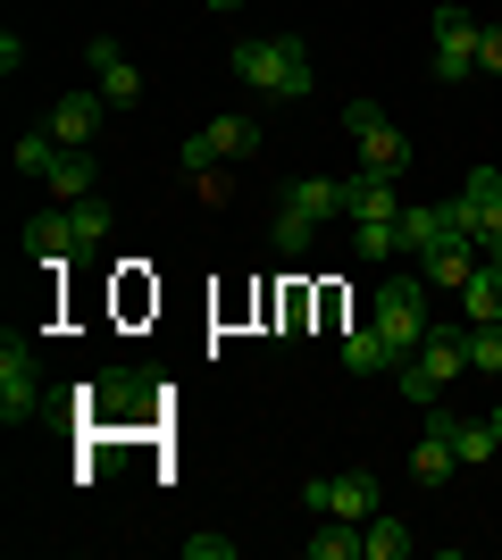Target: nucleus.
I'll use <instances>...</instances> for the list:
<instances>
[{
	"label": "nucleus",
	"mask_w": 502,
	"mask_h": 560,
	"mask_svg": "<svg viewBox=\"0 0 502 560\" xmlns=\"http://www.w3.org/2000/svg\"><path fill=\"white\" fill-rule=\"evenodd\" d=\"M235 75L260 84L268 101H302L311 93V50H302V34H252V43H235Z\"/></svg>",
	"instance_id": "obj_1"
},
{
	"label": "nucleus",
	"mask_w": 502,
	"mask_h": 560,
	"mask_svg": "<svg viewBox=\"0 0 502 560\" xmlns=\"http://www.w3.org/2000/svg\"><path fill=\"white\" fill-rule=\"evenodd\" d=\"M419 284H428V277H385V284H377V302H369V327L394 343V360H410V351L428 343V327H435Z\"/></svg>",
	"instance_id": "obj_2"
},
{
	"label": "nucleus",
	"mask_w": 502,
	"mask_h": 560,
	"mask_svg": "<svg viewBox=\"0 0 502 560\" xmlns=\"http://www.w3.org/2000/svg\"><path fill=\"white\" fill-rule=\"evenodd\" d=\"M435 50H428V75L435 84H460V75H478V18L460 9V0H435Z\"/></svg>",
	"instance_id": "obj_3"
},
{
	"label": "nucleus",
	"mask_w": 502,
	"mask_h": 560,
	"mask_svg": "<svg viewBox=\"0 0 502 560\" xmlns=\"http://www.w3.org/2000/svg\"><path fill=\"white\" fill-rule=\"evenodd\" d=\"M343 135L360 142V167H385V176L410 167V135L377 109V101H343Z\"/></svg>",
	"instance_id": "obj_4"
},
{
	"label": "nucleus",
	"mask_w": 502,
	"mask_h": 560,
	"mask_svg": "<svg viewBox=\"0 0 502 560\" xmlns=\"http://www.w3.org/2000/svg\"><path fill=\"white\" fill-rule=\"evenodd\" d=\"M453 226L478 243V252H494L502 243V167H469L453 192Z\"/></svg>",
	"instance_id": "obj_5"
},
{
	"label": "nucleus",
	"mask_w": 502,
	"mask_h": 560,
	"mask_svg": "<svg viewBox=\"0 0 502 560\" xmlns=\"http://www.w3.org/2000/svg\"><path fill=\"white\" fill-rule=\"evenodd\" d=\"M302 502H311V518H352V527H369V518L385 511V493H377L369 468H352V477H311Z\"/></svg>",
	"instance_id": "obj_6"
},
{
	"label": "nucleus",
	"mask_w": 502,
	"mask_h": 560,
	"mask_svg": "<svg viewBox=\"0 0 502 560\" xmlns=\"http://www.w3.org/2000/svg\"><path fill=\"white\" fill-rule=\"evenodd\" d=\"M25 419H43V376H34V360L9 335L0 343V427H25Z\"/></svg>",
	"instance_id": "obj_7"
},
{
	"label": "nucleus",
	"mask_w": 502,
	"mask_h": 560,
	"mask_svg": "<svg viewBox=\"0 0 502 560\" xmlns=\"http://www.w3.org/2000/svg\"><path fill=\"white\" fill-rule=\"evenodd\" d=\"M428 419L453 435V452H460V468H494L502 460V435H494V419H460L453 401H428Z\"/></svg>",
	"instance_id": "obj_8"
},
{
	"label": "nucleus",
	"mask_w": 502,
	"mask_h": 560,
	"mask_svg": "<svg viewBox=\"0 0 502 560\" xmlns=\"http://www.w3.org/2000/svg\"><path fill=\"white\" fill-rule=\"evenodd\" d=\"M101 109H109V93H84V84H75V93H59L50 101V135L68 142V151H93V135H101Z\"/></svg>",
	"instance_id": "obj_9"
},
{
	"label": "nucleus",
	"mask_w": 502,
	"mask_h": 560,
	"mask_svg": "<svg viewBox=\"0 0 502 560\" xmlns=\"http://www.w3.org/2000/svg\"><path fill=\"white\" fill-rule=\"evenodd\" d=\"M25 252L43 259V268H68L84 252V234H75V210H34L25 218Z\"/></svg>",
	"instance_id": "obj_10"
},
{
	"label": "nucleus",
	"mask_w": 502,
	"mask_h": 560,
	"mask_svg": "<svg viewBox=\"0 0 502 560\" xmlns=\"http://www.w3.org/2000/svg\"><path fill=\"white\" fill-rule=\"evenodd\" d=\"M84 68H93V84H101L109 101H118V109H126V101H143V68H135V59H126V50L109 43V34H93V50H84Z\"/></svg>",
	"instance_id": "obj_11"
},
{
	"label": "nucleus",
	"mask_w": 502,
	"mask_h": 560,
	"mask_svg": "<svg viewBox=\"0 0 502 560\" xmlns=\"http://www.w3.org/2000/svg\"><path fill=\"white\" fill-rule=\"evenodd\" d=\"M343 201H352V218H402V176H385V167H352L343 176Z\"/></svg>",
	"instance_id": "obj_12"
},
{
	"label": "nucleus",
	"mask_w": 502,
	"mask_h": 560,
	"mask_svg": "<svg viewBox=\"0 0 502 560\" xmlns=\"http://www.w3.org/2000/svg\"><path fill=\"white\" fill-rule=\"evenodd\" d=\"M394 226H402V252H410V259H428L435 243H453V234H460V226H453V201H410Z\"/></svg>",
	"instance_id": "obj_13"
},
{
	"label": "nucleus",
	"mask_w": 502,
	"mask_h": 560,
	"mask_svg": "<svg viewBox=\"0 0 502 560\" xmlns=\"http://www.w3.org/2000/svg\"><path fill=\"white\" fill-rule=\"evenodd\" d=\"M410 360H419V369H428L435 385H444V394H453L460 376H469V351H460V327H428V343L410 351Z\"/></svg>",
	"instance_id": "obj_14"
},
{
	"label": "nucleus",
	"mask_w": 502,
	"mask_h": 560,
	"mask_svg": "<svg viewBox=\"0 0 502 560\" xmlns=\"http://www.w3.org/2000/svg\"><path fill=\"white\" fill-rule=\"evenodd\" d=\"M478 243H469V234H453V243H435V252L428 259H419V277H428V284H453V293H460V284H469V277H478Z\"/></svg>",
	"instance_id": "obj_15"
},
{
	"label": "nucleus",
	"mask_w": 502,
	"mask_h": 560,
	"mask_svg": "<svg viewBox=\"0 0 502 560\" xmlns=\"http://www.w3.org/2000/svg\"><path fill=\"white\" fill-rule=\"evenodd\" d=\"M285 210H302V218H352V201H343V176H302V185H285Z\"/></svg>",
	"instance_id": "obj_16"
},
{
	"label": "nucleus",
	"mask_w": 502,
	"mask_h": 560,
	"mask_svg": "<svg viewBox=\"0 0 502 560\" xmlns=\"http://www.w3.org/2000/svg\"><path fill=\"white\" fill-rule=\"evenodd\" d=\"M50 201H93V185H101V167H93V151H68L59 142V160H50Z\"/></svg>",
	"instance_id": "obj_17"
},
{
	"label": "nucleus",
	"mask_w": 502,
	"mask_h": 560,
	"mask_svg": "<svg viewBox=\"0 0 502 560\" xmlns=\"http://www.w3.org/2000/svg\"><path fill=\"white\" fill-rule=\"evenodd\" d=\"M410 552H419V536H410L394 511H377L369 527H360V560H410Z\"/></svg>",
	"instance_id": "obj_18"
},
{
	"label": "nucleus",
	"mask_w": 502,
	"mask_h": 560,
	"mask_svg": "<svg viewBox=\"0 0 502 560\" xmlns=\"http://www.w3.org/2000/svg\"><path fill=\"white\" fill-rule=\"evenodd\" d=\"M453 468H460L453 435H444V427L428 419V435H419V452H410V477H419V486H444V477H453Z\"/></svg>",
	"instance_id": "obj_19"
},
{
	"label": "nucleus",
	"mask_w": 502,
	"mask_h": 560,
	"mask_svg": "<svg viewBox=\"0 0 502 560\" xmlns=\"http://www.w3.org/2000/svg\"><path fill=\"white\" fill-rule=\"evenodd\" d=\"M201 135L218 142V160H252L260 151V117H243V109H226V117H210Z\"/></svg>",
	"instance_id": "obj_20"
},
{
	"label": "nucleus",
	"mask_w": 502,
	"mask_h": 560,
	"mask_svg": "<svg viewBox=\"0 0 502 560\" xmlns=\"http://www.w3.org/2000/svg\"><path fill=\"white\" fill-rule=\"evenodd\" d=\"M343 369L352 376H385V369H402V360H394V343H385L377 327H360V335H343Z\"/></svg>",
	"instance_id": "obj_21"
},
{
	"label": "nucleus",
	"mask_w": 502,
	"mask_h": 560,
	"mask_svg": "<svg viewBox=\"0 0 502 560\" xmlns=\"http://www.w3.org/2000/svg\"><path fill=\"white\" fill-rule=\"evenodd\" d=\"M460 310H469L478 327H502V268H486V259H478V277L460 284Z\"/></svg>",
	"instance_id": "obj_22"
},
{
	"label": "nucleus",
	"mask_w": 502,
	"mask_h": 560,
	"mask_svg": "<svg viewBox=\"0 0 502 560\" xmlns=\"http://www.w3.org/2000/svg\"><path fill=\"white\" fill-rule=\"evenodd\" d=\"M302 552L311 560H360V527L352 518H318L311 536H302Z\"/></svg>",
	"instance_id": "obj_23"
},
{
	"label": "nucleus",
	"mask_w": 502,
	"mask_h": 560,
	"mask_svg": "<svg viewBox=\"0 0 502 560\" xmlns=\"http://www.w3.org/2000/svg\"><path fill=\"white\" fill-rule=\"evenodd\" d=\"M352 243H360V259H402V226L394 218H352Z\"/></svg>",
	"instance_id": "obj_24"
},
{
	"label": "nucleus",
	"mask_w": 502,
	"mask_h": 560,
	"mask_svg": "<svg viewBox=\"0 0 502 560\" xmlns=\"http://www.w3.org/2000/svg\"><path fill=\"white\" fill-rule=\"evenodd\" d=\"M50 160H59V135H17V176H50Z\"/></svg>",
	"instance_id": "obj_25"
},
{
	"label": "nucleus",
	"mask_w": 502,
	"mask_h": 560,
	"mask_svg": "<svg viewBox=\"0 0 502 560\" xmlns=\"http://www.w3.org/2000/svg\"><path fill=\"white\" fill-rule=\"evenodd\" d=\"M460 351H469V369H478V376H502V327L460 335Z\"/></svg>",
	"instance_id": "obj_26"
},
{
	"label": "nucleus",
	"mask_w": 502,
	"mask_h": 560,
	"mask_svg": "<svg viewBox=\"0 0 502 560\" xmlns=\"http://www.w3.org/2000/svg\"><path fill=\"white\" fill-rule=\"evenodd\" d=\"M311 234H318V218H302V210H277V252H311Z\"/></svg>",
	"instance_id": "obj_27"
},
{
	"label": "nucleus",
	"mask_w": 502,
	"mask_h": 560,
	"mask_svg": "<svg viewBox=\"0 0 502 560\" xmlns=\"http://www.w3.org/2000/svg\"><path fill=\"white\" fill-rule=\"evenodd\" d=\"M176 167H185V176H218V142H210V135H185Z\"/></svg>",
	"instance_id": "obj_28"
},
{
	"label": "nucleus",
	"mask_w": 502,
	"mask_h": 560,
	"mask_svg": "<svg viewBox=\"0 0 502 560\" xmlns=\"http://www.w3.org/2000/svg\"><path fill=\"white\" fill-rule=\"evenodd\" d=\"M75 210V234H84V252H93V243H109V210H101V201H68Z\"/></svg>",
	"instance_id": "obj_29"
},
{
	"label": "nucleus",
	"mask_w": 502,
	"mask_h": 560,
	"mask_svg": "<svg viewBox=\"0 0 502 560\" xmlns=\"http://www.w3.org/2000/svg\"><path fill=\"white\" fill-rule=\"evenodd\" d=\"M185 560H235V536H185Z\"/></svg>",
	"instance_id": "obj_30"
},
{
	"label": "nucleus",
	"mask_w": 502,
	"mask_h": 560,
	"mask_svg": "<svg viewBox=\"0 0 502 560\" xmlns=\"http://www.w3.org/2000/svg\"><path fill=\"white\" fill-rule=\"evenodd\" d=\"M478 68H486V75H502V18H494V25H478Z\"/></svg>",
	"instance_id": "obj_31"
},
{
	"label": "nucleus",
	"mask_w": 502,
	"mask_h": 560,
	"mask_svg": "<svg viewBox=\"0 0 502 560\" xmlns=\"http://www.w3.org/2000/svg\"><path fill=\"white\" fill-rule=\"evenodd\" d=\"M486 419H494V435H502V401H494V410H486Z\"/></svg>",
	"instance_id": "obj_32"
},
{
	"label": "nucleus",
	"mask_w": 502,
	"mask_h": 560,
	"mask_svg": "<svg viewBox=\"0 0 502 560\" xmlns=\"http://www.w3.org/2000/svg\"><path fill=\"white\" fill-rule=\"evenodd\" d=\"M486 268H502V243H494V252H486Z\"/></svg>",
	"instance_id": "obj_33"
},
{
	"label": "nucleus",
	"mask_w": 502,
	"mask_h": 560,
	"mask_svg": "<svg viewBox=\"0 0 502 560\" xmlns=\"http://www.w3.org/2000/svg\"><path fill=\"white\" fill-rule=\"evenodd\" d=\"M210 9H243V0H210Z\"/></svg>",
	"instance_id": "obj_34"
}]
</instances>
